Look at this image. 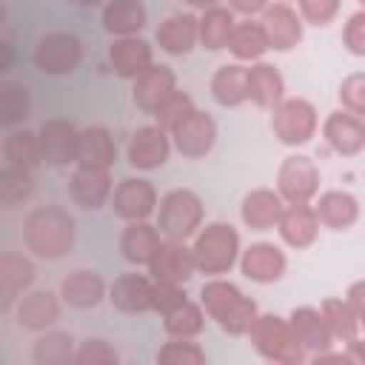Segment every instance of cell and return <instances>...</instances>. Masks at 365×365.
Returning a JSON list of instances; mask_svg holds the SVG:
<instances>
[{"instance_id": "cell-25", "label": "cell", "mask_w": 365, "mask_h": 365, "mask_svg": "<svg viewBox=\"0 0 365 365\" xmlns=\"http://www.w3.org/2000/svg\"><path fill=\"white\" fill-rule=\"evenodd\" d=\"M60 317V302L51 291H31L17 302V325L29 331H43Z\"/></svg>"}, {"instance_id": "cell-3", "label": "cell", "mask_w": 365, "mask_h": 365, "mask_svg": "<svg viewBox=\"0 0 365 365\" xmlns=\"http://www.w3.org/2000/svg\"><path fill=\"white\" fill-rule=\"evenodd\" d=\"M254 348L259 356H265L268 362H302L305 359V348L299 345V339L294 336L291 331V322H285L282 317H274V314H265V317H257L251 331H248Z\"/></svg>"}, {"instance_id": "cell-14", "label": "cell", "mask_w": 365, "mask_h": 365, "mask_svg": "<svg viewBox=\"0 0 365 365\" xmlns=\"http://www.w3.org/2000/svg\"><path fill=\"white\" fill-rule=\"evenodd\" d=\"M168 160V137H165V128L157 123V125H143L134 131L131 143H128V163L134 168H143V171H151L157 165H163Z\"/></svg>"}, {"instance_id": "cell-52", "label": "cell", "mask_w": 365, "mask_h": 365, "mask_svg": "<svg viewBox=\"0 0 365 365\" xmlns=\"http://www.w3.org/2000/svg\"><path fill=\"white\" fill-rule=\"evenodd\" d=\"M182 3H188V6H200V9H211L217 0H182Z\"/></svg>"}, {"instance_id": "cell-45", "label": "cell", "mask_w": 365, "mask_h": 365, "mask_svg": "<svg viewBox=\"0 0 365 365\" xmlns=\"http://www.w3.org/2000/svg\"><path fill=\"white\" fill-rule=\"evenodd\" d=\"M191 108H194V106H191V97H185L182 91H177V94L157 111V123H160L163 128H174Z\"/></svg>"}, {"instance_id": "cell-9", "label": "cell", "mask_w": 365, "mask_h": 365, "mask_svg": "<svg viewBox=\"0 0 365 365\" xmlns=\"http://www.w3.org/2000/svg\"><path fill=\"white\" fill-rule=\"evenodd\" d=\"M171 134H174L177 148H180L185 157H202V154L211 151V145H214V140H217V125H214V120H211L208 114L191 108V111L171 128Z\"/></svg>"}, {"instance_id": "cell-2", "label": "cell", "mask_w": 365, "mask_h": 365, "mask_svg": "<svg viewBox=\"0 0 365 365\" xmlns=\"http://www.w3.org/2000/svg\"><path fill=\"white\" fill-rule=\"evenodd\" d=\"M202 308L205 314L228 334L240 336V334H248L254 319H257V305L254 299H248L237 285L231 282H222V279H214L208 285H202Z\"/></svg>"}, {"instance_id": "cell-27", "label": "cell", "mask_w": 365, "mask_h": 365, "mask_svg": "<svg viewBox=\"0 0 365 365\" xmlns=\"http://www.w3.org/2000/svg\"><path fill=\"white\" fill-rule=\"evenodd\" d=\"M200 37V20L191 14H171L157 29V43L168 54H185Z\"/></svg>"}, {"instance_id": "cell-47", "label": "cell", "mask_w": 365, "mask_h": 365, "mask_svg": "<svg viewBox=\"0 0 365 365\" xmlns=\"http://www.w3.org/2000/svg\"><path fill=\"white\" fill-rule=\"evenodd\" d=\"M182 302H185V291H180L177 282H157L154 285V311H160L163 317Z\"/></svg>"}, {"instance_id": "cell-34", "label": "cell", "mask_w": 365, "mask_h": 365, "mask_svg": "<svg viewBox=\"0 0 365 365\" xmlns=\"http://www.w3.org/2000/svg\"><path fill=\"white\" fill-rule=\"evenodd\" d=\"M74 339L71 334L66 331H51V334H43L34 339V348H31V359L37 365H68L74 359Z\"/></svg>"}, {"instance_id": "cell-49", "label": "cell", "mask_w": 365, "mask_h": 365, "mask_svg": "<svg viewBox=\"0 0 365 365\" xmlns=\"http://www.w3.org/2000/svg\"><path fill=\"white\" fill-rule=\"evenodd\" d=\"M348 302L354 305V311L359 317V325L365 328V282H354L348 288Z\"/></svg>"}, {"instance_id": "cell-8", "label": "cell", "mask_w": 365, "mask_h": 365, "mask_svg": "<svg viewBox=\"0 0 365 365\" xmlns=\"http://www.w3.org/2000/svg\"><path fill=\"white\" fill-rule=\"evenodd\" d=\"M279 194L288 202H308L317 194L319 185V171L308 157H285V163L279 165Z\"/></svg>"}, {"instance_id": "cell-43", "label": "cell", "mask_w": 365, "mask_h": 365, "mask_svg": "<svg viewBox=\"0 0 365 365\" xmlns=\"http://www.w3.org/2000/svg\"><path fill=\"white\" fill-rule=\"evenodd\" d=\"M74 362H80V365H117L120 362V354L106 339H86L77 348Z\"/></svg>"}, {"instance_id": "cell-36", "label": "cell", "mask_w": 365, "mask_h": 365, "mask_svg": "<svg viewBox=\"0 0 365 365\" xmlns=\"http://www.w3.org/2000/svg\"><path fill=\"white\" fill-rule=\"evenodd\" d=\"M228 48L240 57V60H257L268 46V37H265V29L262 23H254V20H242L234 26L231 37H228Z\"/></svg>"}, {"instance_id": "cell-12", "label": "cell", "mask_w": 365, "mask_h": 365, "mask_svg": "<svg viewBox=\"0 0 365 365\" xmlns=\"http://www.w3.org/2000/svg\"><path fill=\"white\" fill-rule=\"evenodd\" d=\"M148 268H151L157 282L182 285L191 277V271L197 268V262H194V251H188L180 240H165L160 245V251L154 254V259L148 262Z\"/></svg>"}, {"instance_id": "cell-4", "label": "cell", "mask_w": 365, "mask_h": 365, "mask_svg": "<svg viewBox=\"0 0 365 365\" xmlns=\"http://www.w3.org/2000/svg\"><path fill=\"white\" fill-rule=\"evenodd\" d=\"M202 220V202L194 191L174 188L160 200V214H157V228L165 240H188Z\"/></svg>"}, {"instance_id": "cell-15", "label": "cell", "mask_w": 365, "mask_h": 365, "mask_svg": "<svg viewBox=\"0 0 365 365\" xmlns=\"http://www.w3.org/2000/svg\"><path fill=\"white\" fill-rule=\"evenodd\" d=\"M108 299L123 314H143L154 308V285L143 274H123L111 282Z\"/></svg>"}, {"instance_id": "cell-22", "label": "cell", "mask_w": 365, "mask_h": 365, "mask_svg": "<svg viewBox=\"0 0 365 365\" xmlns=\"http://www.w3.org/2000/svg\"><path fill=\"white\" fill-rule=\"evenodd\" d=\"M163 240H160V228L148 225V222H131L125 231H123V240H120V251H123V259L131 262V265H148L154 259V254L160 251Z\"/></svg>"}, {"instance_id": "cell-6", "label": "cell", "mask_w": 365, "mask_h": 365, "mask_svg": "<svg viewBox=\"0 0 365 365\" xmlns=\"http://www.w3.org/2000/svg\"><path fill=\"white\" fill-rule=\"evenodd\" d=\"M31 60L43 74H71L83 60V43L68 31L46 34L34 46Z\"/></svg>"}, {"instance_id": "cell-46", "label": "cell", "mask_w": 365, "mask_h": 365, "mask_svg": "<svg viewBox=\"0 0 365 365\" xmlns=\"http://www.w3.org/2000/svg\"><path fill=\"white\" fill-rule=\"evenodd\" d=\"M302 17L314 26H325L334 20V14L339 11V0H299Z\"/></svg>"}, {"instance_id": "cell-26", "label": "cell", "mask_w": 365, "mask_h": 365, "mask_svg": "<svg viewBox=\"0 0 365 365\" xmlns=\"http://www.w3.org/2000/svg\"><path fill=\"white\" fill-rule=\"evenodd\" d=\"M282 200L279 194L274 191H265V188H257L251 191L245 200H242V222L254 231H268L279 222L282 217Z\"/></svg>"}, {"instance_id": "cell-54", "label": "cell", "mask_w": 365, "mask_h": 365, "mask_svg": "<svg viewBox=\"0 0 365 365\" xmlns=\"http://www.w3.org/2000/svg\"><path fill=\"white\" fill-rule=\"evenodd\" d=\"M359 3H362V6H365V0H359Z\"/></svg>"}, {"instance_id": "cell-39", "label": "cell", "mask_w": 365, "mask_h": 365, "mask_svg": "<svg viewBox=\"0 0 365 365\" xmlns=\"http://www.w3.org/2000/svg\"><path fill=\"white\" fill-rule=\"evenodd\" d=\"M34 191V180L29 174V168H17V165H6L0 171V202L6 208L29 200Z\"/></svg>"}, {"instance_id": "cell-11", "label": "cell", "mask_w": 365, "mask_h": 365, "mask_svg": "<svg viewBox=\"0 0 365 365\" xmlns=\"http://www.w3.org/2000/svg\"><path fill=\"white\" fill-rule=\"evenodd\" d=\"M40 151L48 165H66L77 160V143L80 131L66 120H48L40 128Z\"/></svg>"}, {"instance_id": "cell-51", "label": "cell", "mask_w": 365, "mask_h": 365, "mask_svg": "<svg viewBox=\"0 0 365 365\" xmlns=\"http://www.w3.org/2000/svg\"><path fill=\"white\" fill-rule=\"evenodd\" d=\"M348 354L354 362H365V342L362 339H351L348 342Z\"/></svg>"}, {"instance_id": "cell-35", "label": "cell", "mask_w": 365, "mask_h": 365, "mask_svg": "<svg viewBox=\"0 0 365 365\" xmlns=\"http://www.w3.org/2000/svg\"><path fill=\"white\" fill-rule=\"evenodd\" d=\"M3 157L9 165L17 168H34L37 163H43V151H40V137L31 131H11L3 140Z\"/></svg>"}, {"instance_id": "cell-21", "label": "cell", "mask_w": 365, "mask_h": 365, "mask_svg": "<svg viewBox=\"0 0 365 365\" xmlns=\"http://www.w3.org/2000/svg\"><path fill=\"white\" fill-rule=\"evenodd\" d=\"M71 197L83 208H100L111 197V180L108 168H91L80 165L71 177Z\"/></svg>"}, {"instance_id": "cell-33", "label": "cell", "mask_w": 365, "mask_h": 365, "mask_svg": "<svg viewBox=\"0 0 365 365\" xmlns=\"http://www.w3.org/2000/svg\"><path fill=\"white\" fill-rule=\"evenodd\" d=\"M211 94L220 106H240L248 100V68L222 66L211 80Z\"/></svg>"}, {"instance_id": "cell-1", "label": "cell", "mask_w": 365, "mask_h": 365, "mask_svg": "<svg viewBox=\"0 0 365 365\" xmlns=\"http://www.w3.org/2000/svg\"><path fill=\"white\" fill-rule=\"evenodd\" d=\"M23 240L29 245V251H34L43 259H57L63 257L71 242H74V222L71 217L57 208V205H46V208H34L26 217L23 225Z\"/></svg>"}, {"instance_id": "cell-24", "label": "cell", "mask_w": 365, "mask_h": 365, "mask_svg": "<svg viewBox=\"0 0 365 365\" xmlns=\"http://www.w3.org/2000/svg\"><path fill=\"white\" fill-rule=\"evenodd\" d=\"M34 279V265L20 257V254H3L0 259V297H3V311H11L20 294L31 285Z\"/></svg>"}, {"instance_id": "cell-19", "label": "cell", "mask_w": 365, "mask_h": 365, "mask_svg": "<svg viewBox=\"0 0 365 365\" xmlns=\"http://www.w3.org/2000/svg\"><path fill=\"white\" fill-rule=\"evenodd\" d=\"M262 29H265L268 46L271 48H279V51L294 48L299 43V37H302V23H299L297 11L288 9V6H282V3H277V6H271L265 11Z\"/></svg>"}, {"instance_id": "cell-20", "label": "cell", "mask_w": 365, "mask_h": 365, "mask_svg": "<svg viewBox=\"0 0 365 365\" xmlns=\"http://www.w3.org/2000/svg\"><path fill=\"white\" fill-rule=\"evenodd\" d=\"M108 57H111L114 71H117L120 77H125V80H137L145 68L154 66V63H151V48H148V43L140 40V37H134V34H131V37H120V40L111 46Z\"/></svg>"}, {"instance_id": "cell-48", "label": "cell", "mask_w": 365, "mask_h": 365, "mask_svg": "<svg viewBox=\"0 0 365 365\" xmlns=\"http://www.w3.org/2000/svg\"><path fill=\"white\" fill-rule=\"evenodd\" d=\"M342 40H345V46H348L351 54L365 57V11H356V14L348 17L345 31H342Z\"/></svg>"}, {"instance_id": "cell-53", "label": "cell", "mask_w": 365, "mask_h": 365, "mask_svg": "<svg viewBox=\"0 0 365 365\" xmlns=\"http://www.w3.org/2000/svg\"><path fill=\"white\" fill-rule=\"evenodd\" d=\"M68 3H77V6H97V3H103V0H68Z\"/></svg>"}, {"instance_id": "cell-29", "label": "cell", "mask_w": 365, "mask_h": 365, "mask_svg": "<svg viewBox=\"0 0 365 365\" xmlns=\"http://www.w3.org/2000/svg\"><path fill=\"white\" fill-rule=\"evenodd\" d=\"M60 297L74 308H94L106 297V282L94 271H71L60 285Z\"/></svg>"}, {"instance_id": "cell-18", "label": "cell", "mask_w": 365, "mask_h": 365, "mask_svg": "<svg viewBox=\"0 0 365 365\" xmlns=\"http://www.w3.org/2000/svg\"><path fill=\"white\" fill-rule=\"evenodd\" d=\"M279 234L288 245L294 248H305L314 242L317 237V228H319V220H317V211L308 205V202H291L282 217H279Z\"/></svg>"}, {"instance_id": "cell-41", "label": "cell", "mask_w": 365, "mask_h": 365, "mask_svg": "<svg viewBox=\"0 0 365 365\" xmlns=\"http://www.w3.org/2000/svg\"><path fill=\"white\" fill-rule=\"evenodd\" d=\"M157 362H168V365H202L205 362V351L197 342H191L188 336H174V339H168L157 351Z\"/></svg>"}, {"instance_id": "cell-10", "label": "cell", "mask_w": 365, "mask_h": 365, "mask_svg": "<svg viewBox=\"0 0 365 365\" xmlns=\"http://www.w3.org/2000/svg\"><path fill=\"white\" fill-rule=\"evenodd\" d=\"M111 205H114V211H117L123 220H128V222H140V220H145V217L154 211V205H157V194H154V188H151L148 180L128 177V180H123V182L114 188V194H111Z\"/></svg>"}, {"instance_id": "cell-42", "label": "cell", "mask_w": 365, "mask_h": 365, "mask_svg": "<svg viewBox=\"0 0 365 365\" xmlns=\"http://www.w3.org/2000/svg\"><path fill=\"white\" fill-rule=\"evenodd\" d=\"M29 114V91L17 83H3L0 86V123L14 125Z\"/></svg>"}, {"instance_id": "cell-50", "label": "cell", "mask_w": 365, "mask_h": 365, "mask_svg": "<svg viewBox=\"0 0 365 365\" xmlns=\"http://www.w3.org/2000/svg\"><path fill=\"white\" fill-rule=\"evenodd\" d=\"M265 3H268V0H231V6H234L237 11H245V14H254V11L265 9Z\"/></svg>"}, {"instance_id": "cell-13", "label": "cell", "mask_w": 365, "mask_h": 365, "mask_svg": "<svg viewBox=\"0 0 365 365\" xmlns=\"http://www.w3.org/2000/svg\"><path fill=\"white\" fill-rule=\"evenodd\" d=\"M174 94L177 88H174V74L168 71V66H151L134 80V103L143 111L157 114Z\"/></svg>"}, {"instance_id": "cell-5", "label": "cell", "mask_w": 365, "mask_h": 365, "mask_svg": "<svg viewBox=\"0 0 365 365\" xmlns=\"http://www.w3.org/2000/svg\"><path fill=\"white\" fill-rule=\"evenodd\" d=\"M194 262L205 274H225L240 251V237L225 222H211L194 242Z\"/></svg>"}, {"instance_id": "cell-16", "label": "cell", "mask_w": 365, "mask_h": 365, "mask_svg": "<svg viewBox=\"0 0 365 365\" xmlns=\"http://www.w3.org/2000/svg\"><path fill=\"white\" fill-rule=\"evenodd\" d=\"M322 134H325L328 145L339 154H359L365 148V123H362V117H356L351 111H334L325 120Z\"/></svg>"}, {"instance_id": "cell-30", "label": "cell", "mask_w": 365, "mask_h": 365, "mask_svg": "<svg viewBox=\"0 0 365 365\" xmlns=\"http://www.w3.org/2000/svg\"><path fill=\"white\" fill-rule=\"evenodd\" d=\"M114 140L103 125H91L80 131L77 143V163L91 165V168H108L114 163Z\"/></svg>"}, {"instance_id": "cell-40", "label": "cell", "mask_w": 365, "mask_h": 365, "mask_svg": "<svg viewBox=\"0 0 365 365\" xmlns=\"http://www.w3.org/2000/svg\"><path fill=\"white\" fill-rule=\"evenodd\" d=\"M202 319H205V311L185 299L182 305H177L174 311L165 314V331L171 336H197L205 325Z\"/></svg>"}, {"instance_id": "cell-7", "label": "cell", "mask_w": 365, "mask_h": 365, "mask_svg": "<svg viewBox=\"0 0 365 365\" xmlns=\"http://www.w3.org/2000/svg\"><path fill=\"white\" fill-rule=\"evenodd\" d=\"M274 134L285 143V145H299L308 143L317 131V111L308 100H282L274 108V120H271Z\"/></svg>"}, {"instance_id": "cell-32", "label": "cell", "mask_w": 365, "mask_h": 365, "mask_svg": "<svg viewBox=\"0 0 365 365\" xmlns=\"http://www.w3.org/2000/svg\"><path fill=\"white\" fill-rule=\"evenodd\" d=\"M248 97L262 108L279 106L282 103V77H279V71L268 63L251 66L248 68Z\"/></svg>"}, {"instance_id": "cell-23", "label": "cell", "mask_w": 365, "mask_h": 365, "mask_svg": "<svg viewBox=\"0 0 365 365\" xmlns=\"http://www.w3.org/2000/svg\"><path fill=\"white\" fill-rule=\"evenodd\" d=\"M285 271V254L271 242H257L242 254V274L254 282H274Z\"/></svg>"}, {"instance_id": "cell-38", "label": "cell", "mask_w": 365, "mask_h": 365, "mask_svg": "<svg viewBox=\"0 0 365 365\" xmlns=\"http://www.w3.org/2000/svg\"><path fill=\"white\" fill-rule=\"evenodd\" d=\"M319 311H322V317H325V322H328V328H331L334 336H339V339H345V342L356 339L359 317H356V311H354V305H351L348 299L328 297Z\"/></svg>"}, {"instance_id": "cell-28", "label": "cell", "mask_w": 365, "mask_h": 365, "mask_svg": "<svg viewBox=\"0 0 365 365\" xmlns=\"http://www.w3.org/2000/svg\"><path fill=\"white\" fill-rule=\"evenodd\" d=\"M314 211H317V220L322 225H328L334 231H342V228H348V225L356 222L359 202L348 191H325L319 197V202L314 205Z\"/></svg>"}, {"instance_id": "cell-31", "label": "cell", "mask_w": 365, "mask_h": 365, "mask_svg": "<svg viewBox=\"0 0 365 365\" xmlns=\"http://www.w3.org/2000/svg\"><path fill=\"white\" fill-rule=\"evenodd\" d=\"M103 26L111 34L131 37L145 26V6L143 0H108L103 9Z\"/></svg>"}, {"instance_id": "cell-17", "label": "cell", "mask_w": 365, "mask_h": 365, "mask_svg": "<svg viewBox=\"0 0 365 365\" xmlns=\"http://www.w3.org/2000/svg\"><path fill=\"white\" fill-rule=\"evenodd\" d=\"M291 331L299 339V345L305 351H311V354L328 351L331 348V339H334V334H331L322 311H317V308H297L291 314Z\"/></svg>"}, {"instance_id": "cell-44", "label": "cell", "mask_w": 365, "mask_h": 365, "mask_svg": "<svg viewBox=\"0 0 365 365\" xmlns=\"http://www.w3.org/2000/svg\"><path fill=\"white\" fill-rule=\"evenodd\" d=\"M339 100L351 114L365 117V74H351L339 86Z\"/></svg>"}, {"instance_id": "cell-37", "label": "cell", "mask_w": 365, "mask_h": 365, "mask_svg": "<svg viewBox=\"0 0 365 365\" xmlns=\"http://www.w3.org/2000/svg\"><path fill=\"white\" fill-rule=\"evenodd\" d=\"M234 26H237V20H234V14H231L228 9L211 6V9L205 11V17L200 20V40H202V46L211 48V51L225 48V46H228V37H231V31H234Z\"/></svg>"}]
</instances>
